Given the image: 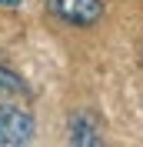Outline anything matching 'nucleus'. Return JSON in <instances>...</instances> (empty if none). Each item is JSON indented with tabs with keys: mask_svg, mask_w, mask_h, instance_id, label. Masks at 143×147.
<instances>
[{
	"mask_svg": "<svg viewBox=\"0 0 143 147\" xmlns=\"http://www.w3.org/2000/svg\"><path fill=\"white\" fill-rule=\"evenodd\" d=\"M30 84L23 80V74H17L13 67L0 64V97H30Z\"/></svg>",
	"mask_w": 143,
	"mask_h": 147,
	"instance_id": "4",
	"label": "nucleus"
},
{
	"mask_svg": "<svg viewBox=\"0 0 143 147\" xmlns=\"http://www.w3.org/2000/svg\"><path fill=\"white\" fill-rule=\"evenodd\" d=\"M0 7H10V10H17V7H23V0H0Z\"/></svg>",
	"mask_w": 143,
	"mask_h": 147,
	"instance_id": "5",
	"label": "nucleus"
},
{
	"mask_svg": "<svg viewBox=\"0 0 143 147\" xmlns=\"http://www.w3.org/2000/svg\"><path fill=\"white\" fill-rule=\"evenodd\" d=\"M47 13L53 20H60L63 27L90 30L97 27L103 13H107V0H43Z\"/></svg>",
	"mask_w": 143,
	"mask_h": 147,
	"instance_id": "1",
	"label": "nucleus"
},
{
	"mask_svg": "<svg viewBox=\"0 0 143 147\" xmlns=\"http://www.w3.org/2000/svg\"><path fill=\"white\" fill-rule=\"evenodd\" d=\"M103 117L93 107H77L67 117V144L73 147H100L103 144Z\"/></svg>",
	"mask_w": 143,
	"mask_h": 147,
	"instance_id": "3",
	"label": "nucleus"
},
{
	"mask_svg": "<svg viewBox=\"0 0 143 147\" xmlns=\"http://www.w3.org/2000/svg\"><path fill=\"white\" fill-rule=\"evenodd\" d=\"M37 134V120L20 104H0V147H23Z\"/></svg>",
	"mask_w": 143,
	"mask_h": 147,
	"instance_id": "2",
	"label": "nucleus"
}]
</instances>
